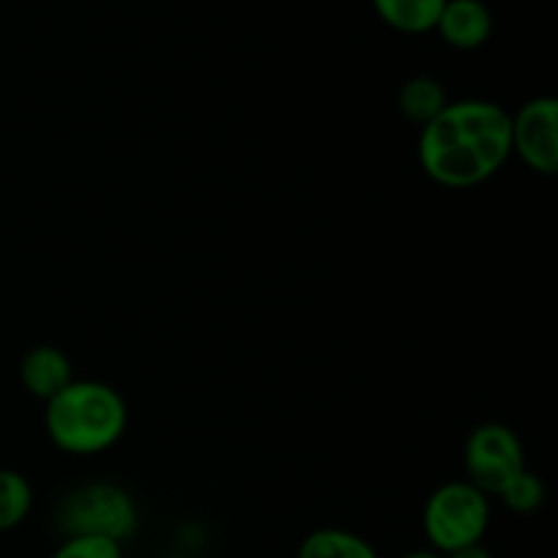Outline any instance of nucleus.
<instances>
[{
  "label": "nucleus",
  "mask_w": 558,
  "mask_h": 558,
  "mask_svg": "<svg viewBox=\"0 0 558 558\" xmlns=\"http://www.w3.org/2000/svg\"><path fill=\"white\" fill-rule=\"evenodd\" d=\"M512 156V114L483 98L450 101L417 140L423 172L445 189H474Z\"/></svg>",
  "instance_id": "nucleus-1"
},
{
  "label": "nucleus",
  "mask_w": 558,
  "mask_h": 558,
  "mask_svg": "<svg viewBox=\"0 0 558 558\" xmlns=\"http://www.w3.org/2000/svg\"><path fill=\"white\" fill-rule=\"evenodd\" d=\"M20 379L33 398L49 401L74 381L71 360L58 347H33L22 360Z\"/></svg>",
  "instance_id": "nucleus-8"
},
{
  "label": "nucleus",
  "mask_w": 558,
  "mask_h": 558,
  "mask_svg": "<svg viewBox=\"0 0 558 558\" xmlns=\"http://www.w3.org/2000/svg\"><path fill=\"white\" fill-rule=\"evenodd\" d=\"M447 93L434 76H412L398 90V109L417 125H428L447 107Z\"/></svg>",
  "instance_id": "nucleus-11"
},
{
  "label": "nucleus",
  "mask_w": 558,
  "mask_h": 558,
  "mask_svg": "<svg viewBox=\"0 0 558 558\" xmlns=\"http://www.w3.org/2000/svg\"><path fill=\"white\" fill-rule=\"evenodd\" d=\"M463 466L469 474L466 483L485 496H499L526 469L521 439L501 423L477 425L463 447Z\"/></svg>",
  "instance_id": "nucleus-5"
},
{
  "label": "nucleus",
  "mask_w": 558,
  "mask_h": 558,
  "mask_svg": "<svg viewBox=\"0 0 558 558\" xmlns=\"http://www.w3.org/2000/svg\"><path fill=\"white\" fill-rule=\"evenodd\" d=\"M298 558H379L368 539L347 529H319L300 543Z\"/></svg>",
  "instance_id": "nucleus-10"
},
{
  "label": "nucleus",
  "mask_w": 558,
  "mask_h": 558,
  "mask_svg": "<svg viewBox=\"0 0 558 558\" xmlns=\"http://www.w3.org/2000/svg\"><path fill=\"white\" fill-rule=\"evenodd\" d=\"M490 526V501L466 480L447 483L428 496L423 529L436 554H452L466 545L483 543Z\"/></svg>",
  "instance_id": "nucleus-4"
},
{
  "label": "nucleus",
  "mask_w": 558,
  "mask_h": 558,
  "mask_svg": "<svg viewBox=\"0 0 558 558\" xmlns=\"http://www.w3.org/2000/svg\"><path fill=\"white\" fill-rule=\"evenodd\" d=\"M499 499L505 501L507 510L518 512V515H529V512L539 510L545 501V483L539 480V474L523 469L510 485L499 494Z\"/></svg>",
  "instance_id": "nucleus-13"
},
{
  "label": "nucleus",
  "mask_w": 558,
  "mask_h": 558,
  "mask_svg": "<svg viewBox=\"0 0 558 558\" xmlns=\"http://www.w3.org/2000/svg\"><path fill=\"white\" fill-rule=\"evenodd\" d=\"M403 558H445V556L436 554V550H412V554H407Z\"/></svg>",
  "instance_id": "nucleus-16"
},
{
  "label": "nucleus",
  "mask_w": 558,
  "mask_h": 558,
  "mask_svg": "<svg viewBox=\"0 0 558 558\" xmlns=\"http://www.w3.org/2000/svg\"><path fill=\"white\" fill-rule=\"evenodd\" d=\"M44 425L58 450L69 456H98L123 439L129 407L114 387L80 379L47 401Z\"/></svg>",
  "instance_id": "nucleus-2"
},
{
  "label": "nucleus",
  "mask_w": 558,
  "mask_h": 558,
  "mask_svg": "<svg viewBox=\"0 0 558 558\" xmlns=\"http://www.w3.org/2000/svg\"><path fill=\"white\" fill-rule=\"evenodd\" d=\"M54 526L63 537H104L123 545L140 526V510L123 485L87 483L63 496Z\"/></svg>",
  "instance_id": "nucleus-3"
},
{
  "label": "nucleus",
  "mask_w": 558,
  "mask_h": 558,
  "mask_svg": "<svg viewBox=\"0 0 558 558\" xmlns=\"http://www.w3.org/2000/svg\"><path fill=\"white\" fill-rule=\"evenodd\" d=\"M445 558H494V556H490V550L485 548L483 543H477V545H466V548L452 550V554H447Z\"/></svg>",
  "instance_id": "nucleus-15"
},
{
  "label": "nucleus",
  "mask_w": 558,
  "mask_h": 558,
  "mask_svg": "<svg viewBox=\"0 0 558 558\" xmlns=\"http://www.w3.org/2000/svg\"><path fill=\"white\" fill-rule=\"evenodd\" d=\"M512 153L529 169L554 178L558 172V101L537 96L512 114Z\"/></svg>",
  "instance_id": "nucleus-6"
},
{
  "label": "nucleus",
  "mask_w": 558,
  "mask_h": 558,
  "mask_svg": "<svg viewBox=\"0 0 558 558\" xmlns=\"http://www.w3.org/2000/svg\"><path fill=\"white\" fill-rule=\"evenodd\" d=\"M52 558H123V545L104 537H63Z\"/></svg>",
  "instance_id": "nucleus-14"
},
{
  "label": "nucleus",
  "mask_w": 558,
  "mask_h": 558,
  "mask_svg": "<svg viewBox=\"0 0 558 558\" xmlns=\"http://www.w3.org/2000/svg\"><path fill=\"white\" fill-rule=\"evenodd\" d=\"M33 507V488L20 472L0 469V532H11L27 518Z\"/></svg>",
  "instance_id": "nucleus-12"
},
{
  "label": "nucleus",
  "mask_w": 558,
  "mask_h": 558,
  "mask_svg": "<svg viewBox=\"0 0 558 558\" xmlns=\"http://www.w3.org/2000/svg\"><path fill=\"white\" fill-rule=\"evenodd\" d=\"M374 11L392 31L420 36V33L436 31L441 9L447 0H371Z\"/></svg>",
  "instance_id": "nucleus-9"
},
{
  "label": "nucleus",
  "mask_w": 558,
  "mask_h": 558,
  "mask_svg": "<svg viewBox=\"0 0 558 558\" xmlns=\"http://www.w3.org/2000/svg\"><path fill=\"white\" fill-rule=\"evenodd\" d=\"M436 31L450 47L477 49L494 33V14L483 0H447Z\"/></svg>",
  "instance_id": "nucleus-7"
}]
</instances>
